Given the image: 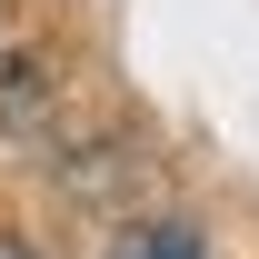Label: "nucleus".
I'll return each mask as SVG.
<instances>
[{"instance_id": "obj_1", "label": "nucleus", "mask_w": 259, "mask_h": 259, "mask_svg": "<svg viewBox=\"0 0 259 259\" xmlns=\"http://www.w3.org/2000/svg\"><path fill=\"white\" fill-rule=\"evenodd\" d=\"M110 259H209V239H199L190 220H130L120 239H110Z\"/></svg>"}, {"instance_id": "obj_2", "label": "nucleus", "mask_w": 259, "mask_h": 259, "mask_svg": "<svg viewBox=\"0 0 259 259\" xmlns=\"http://www.w3.org/2000/svg\"><path fill=\"white\" fill-rule=\"evenodd\" d=\"M0 259H40V249H30V239H20V229H0Z\"/></svg>"}]
</instances>
